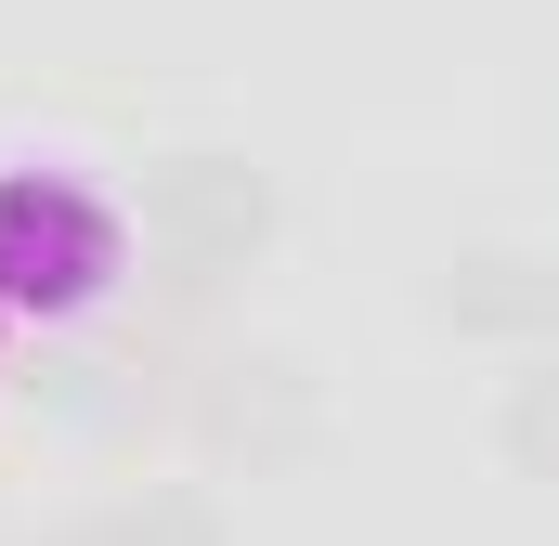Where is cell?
Here are the masks:
<instances>
[{
    "mask_svg": "<svg viewBox=\"0 0 559 546\" xmlns=\"http://www.w3.org/2000/svg\"><path fill=\"white\" fill-rule=\"evenodd\" d=\"M131 235H143V325L195 339L248 273L274 261L286 195H274V169L235 156V143H156L143 182H131Z\"/></svg>",
    "mask_w": 559,
    "mask_h": 546,
    "instance_id": "6da1fadb",
    "label": "cell"
},
{
    "mask_svg": "<svg viewBox=\"0 0 559 546\" xmlns=\"http://www.w3.org/2000/svg\"><path fill=\"white\" fill-rule=\"evenodd\" d=\"M169 429H182L222 482H286V468H312V455H325V378H312L299 352L222 339V352H195V365H182Z\"/></svg>",
    "mask_w": 559,
    "mask_h": 546,
    "instance_id": "7a4b0ae2",
    "label": "cell"
},
{
    "mask_svg": "<svg viewBox=\"0 0 559 546\" xmlns=\"http://www.w3.org/2000/svg\"><path fill=\"white\" fill-rule=\"evenodd\" d=\"M118 261H131V209H105L66 169H0V312H39V325L105 312Z\"/></svg>",
    "mask_w": 559,
    "mask_h": 546,
    "instance_id": "3957f363",
    "label": "cell"
},
{
    "mask_svg": "<svg viewBox=\"0 0 559 546\" xmlns=\"http://www.w3.org/2000/svg\"><path fill=\"white\" fill-rule=\"evenodd\" d=\"M429 325L468 339V352H547L559 339V261L481 235V248H455V261L429 273Z\"/></svg>",
    "mask_w": 559,
    "mask_h": 546,
    "instance_id": "277c9868",
    "label": "cell"
},
{
    "mask_svg": "<svg viewBox=\"0 0 559 546\" xmlns=\"http://www.w3.org/2000/svg\"><path fill=\"white\" fill-rule=\"evenodd\" d=\"M495 455H508L521 482H559V339L521 352V378L495 391Z\"/></svg>",
    "mask_w": 559,
    "mask_h": 546,
    "instance_id": "5b68a950",
    "label": "cell"
},
{
    "mask_svg": "<svg viewBox=\"0 0 559 546\" xmlns=\"http://www.w3.org/2000/svg\"><path fill=\"white\" fill-rule=\"evenodd\" d=\"M143 546H235V521H222V482H143Z\"/></svg>",
    "mask_w": 559,
    "mask_h": 546,
    "instance_id": "8992f818",
    "label": "cell"
},
{
    "mask_svg": "<svg viewBox=\"0 0 559 546\" xmlns=\"http://www.w3.org/2000/svg\"><path fill=\"white\" fill-rule=\"evenodd\" d=\"M52 546H143V508H131V495H118V508H79Z\"/></svg>",
    "mask_w": 559,
    "mask_h": 546,
    "instance_id": "52a82bcc",
    "label": "cell"
}]
</instances>
